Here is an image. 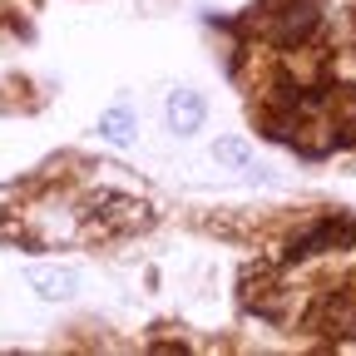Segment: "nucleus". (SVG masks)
Masks as SVG:
<instances>
[{
	"instance_id": "nucleus-7",
	"label": "nucleus",
	"mask_w": 356,
	"mask_h": 356,
	"mask_svg": "<svg viewBox=\"0 0 356 356\" xmlns=\"http://www.w3.org/2000/svg\"><path fill=\"white\" fill-rule=\"evenodd\" d=\"M25 282L44 302H70L79 292V273H74V267H60V262H30L25 267Z\"/></svg>"
},
{
	"instance_id": "nucleus-8",
	"label": "nucleus",
	"mask_w": 356,
	"mask_h": 356,
	"mask_svg": "<svg viewBox=\"0 0 356 356\" xmlns=\"http://www.w3.org/2000/svg\"><path fill=\"white\" fill-rule=\"evenodd\" d=\"M99 134H104L114 149H129L134 139H139V119H134V109H129V104H114V109H104V114H99Z\"/></svg>"
},
{
	"instance_id": "nucleus-1",
	"label": "nucleus",
	"mask_w": 356,
	"mask_h": 356,
	"mask_svg": "<svg viewBox=\"0 0 356 356\" xmlns=\"http://www.w3.org/2000/svg\"><path fill=\"white\" fill-rule=\"evenodd\" d=\"M243 30L273 44V50H302L322 35V6L317 0H262L243 20Z\"/></svg>"
},
{
	"instance_id": "nucleus-3",
	"label": "nucleus",
	"mask_w": 356,
	"mask_h": 356,
	"mask_svg": "<svg viewBox=\"0 0 356 356\" xmlns=\"http://www.w3.org/2000/svg\"><path fill=\"white\" fill-rule=\"evenodd\" d=\"M302 332L317 341H356V273L312 292V302L302 312Z\"/></svg>"
},
{
	"instance_id": "nucleus-5",
	"label": "nucleus",
	"mask_w": 356,
	"mask_h": 356,
	"mask_svg": "<svg viewBox=\"0 0 356 356\" xmlns=\"http://www.w3.org/2000/svg\"><path fill=\"white\" fill-rule=\"evenodd\" d=\"M346 248H356V218H346V213H327V218H317L307 233H297L287 248H282V267H302V262H312V257H327V252H346Z\"/></svg>"
},
{
	"instance_id": "nucleus-6",
	"label": "nucleus",
	"mask_w": 356,
	"mask_h": 356,
	"mask_svg": "<svg viewBox=\"0 0 356 356\" xmlns=\"http://www.w3.org/2000/svg\"><path fill=\"white\" fill-rule=\"evenodd\" d=\"M203 119H208V99L198 95V89H173V95L163 99V124H168V134H178V139L198 134Z\"/></svg>"
},
{
	"instance_id": "nucleus-4",
	"label": "nucleus",
	"mask_w": 356,
	"mask_h": 356,
	"mask_svg": "<svg viewBox=\"0 0 356 356\" xmlns=\"http://www.w3.org/2000/svg\"><path fill=\"white\" fill-rule=\"evenodd\" d=\"M282 273L287 267L267 262V257L248 262L238 273V307L248 312V317H257V322H282L287 317V277Z\"/></svg>"
},
{
	"instance_id": "nucleus-9",
	"label": "nucleus",
	"mask_w": 356,
	"mask_h": 356,
	"mask_svg": "<svg viewBox=\"0 0 356 356\" xmlns=\"http://www.w3.org/2000/svg\"><path fill=\"white\" fill-rule=\"evenodd\" d=\"M213 159H218L222 168H252V144L238 139V134H222V139L213 144Z\"/></svg>"
},
{
	"instance_id": "nucleus-2",
	"label": "nucleus",
	"mask_w": 356,
	"mask_h": 356,
	"mask_svg": "<svg viewBox=\"0 0 356 356\" xmlns=\"http://www.w3.org/2000/svg\"><path fill=\"white\" fill-rule=\"evenodd\" d=\"M154 228V203L119 193V188H95L79 203V233L84 238H134Z\"/></svg>"
}]
</instances>
